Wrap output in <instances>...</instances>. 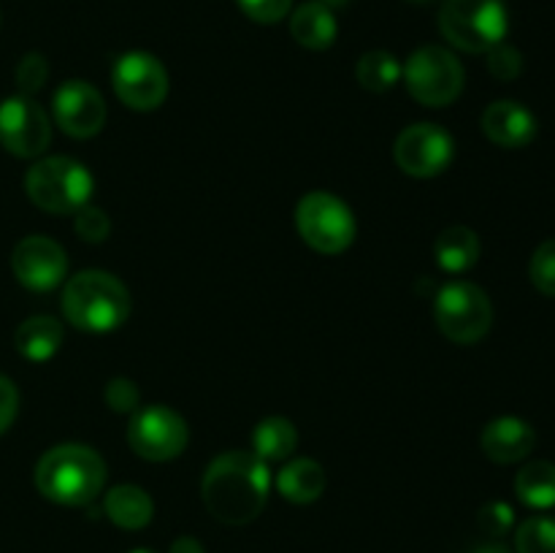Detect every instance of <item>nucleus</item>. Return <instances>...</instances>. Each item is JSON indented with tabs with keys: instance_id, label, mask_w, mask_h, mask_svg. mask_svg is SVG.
I'll list each match as a JSON object with an SVG mask.
<instances>
[{
	"instance_id": "obj_1",
	"label": "nucleus",
	"mask_w": 555,
	"mask_h": 553,
	"mask_svg": "<svg viewBox=\"0 0 555 553\" xmlns=\"http://www.w3.org/2000/svg\"><path fill=\"white\" fill-rule=\"evenodd\" d=\"M271 491V472L263 459L247 450L222 453L206 466L201 493L220 524L244 526L260 515Z\"/></svg>"
},
{
	"instance_id": "obj_2",
	"label": "nucleus",
	"mask_w": 555,
	"mask_h": 553,
	"mask_svg": "<svg viewBox=\"0 0 555 553\" xmlns=\"http://www.w3.org/2000/svg\"><path fill=\"white\" fill-rule=\"evenodd\" d=\"M106 483V464L87 445H57L36 464V488L54 504L85 507Z\"/></svg>"
},
{
	"instance_id": "obj_3",
	"label": "nucleus",
	"mask_w": 555,
	"mask_h": 553,
	"mask_svg": "<svg viewBox=\"0 0 555 553\" xmlns=\"http://www.w3.org/2000/svg\"><path fill=\"white\" fill-rule=\"evenodd\" d=\"M63 314L74 329L106 334L130 314V293L108 271H79L63 287Z\"/></svg>"
},
{
	"instance_id": "obj_4",
	"label": "nucleus",
	"mask_w": 555,
	"mask_h": 553,
	"mask_svg": "<svg viewBox=\"0 0 555 553\" xmlns=\"http://www.w3.org/2000/svg\"><path fill=\"white\" fill-rule=\"evenodd\" d=\"M92 188L95 182L85 163L65 155L43 157L36 166H30L25 177L30 201L49 215H76L90 204Z\"/></svg>"
},
{
	"instance_id": "obj_5",
	"label": "nucleus",
	"mask_w": 555,
	"mask_h": 553,
	"mask_svg": "<svg viewBox=\"0 0 555 553\" xmlns=\"http://www.w3.org/2000/svg\"><path fill=\"white\" fill-rule=\"evenodd\" d=\"M439 30L461 52L486 54L507 38V5L504 0H444Z\"/></svg>"
},
{
	"instance_id": "obj_6",
	"label": "nucleus",
	"mask_w": 555,
	"mask_h": 553,
	"mask_svg": "<svg viewBox=\"0 0 555 553\" xmlns=\"http://www.w3.org/2000/svg\"><path fill=\"white\" fill-rule=\"evenodd\" d=\"M296 228L304 242L323 255H339L356 239V215L334 193L314 190L296 206Z\"/></svg>"
},
{
	"instance_id": "obj_7",
	"label": "nucleus",
	"mask_w": 555,
	"mask_h": 553,
	"mask_svg": "<svg viewBox=\"0 0 555 553\" xmlns=\"http://www.w3.org/2000/svg\"><path fill=\"white\" fill-rule=\"evenodd\" d=\"M404 85L421 106H450L464 90V65L450 49L421 47L410 54L404 70Z\"/></svg>"
},
{
	"instance_id": "obj_8",
	"label": "nucleus",
	"mask_w": 555,
	"mask_h": 553,
	"mask_svg": "<svg viewBox=\"0 0 555 553\" xmlns=\"http://www.w3.org/2000/svg\"><path fill=\"white\" fill-rule=\"evenodd\" d=\"M434 314H437V323L442 329V334L450 342H459V345H475V342H480L491 331L493 323L491 298L475 282L464 280L448 282L439 291Z\"/></svg>"
},
{
	"instance_id": "obj_9",
	"label": "nucleus",
	"mask_w": 555,
	"mask_h": 553,
	"mask_svg": "<svg viewBox=\"0 0 555 553\" xmlns=\"http://www.w3.org/2000/svg\"><path fill=\"white\" fill-rule=\"evenodd\" d=\"M188 423L166 404H150L133 412L128 426V445L146 461H171L188 448Z\"/></svg>"
},
{
	"instance_id": "obj_10",
	"label": "nucleus",
	"mask_w": 555,
	"mask_h": 553,
	"mask_svg": "<svg viewBox=\"0 0 555 553\" xmlns=\"http://www.w3.org/2000/svg\"><path fill=\"white\" fill-rule=\"evenodd\" d=\"M112 85L119 101L135 112H152L168 95V70L150 52H128L114 63Z\"/></svg>"
},
{
	"instance_id": "obj_11",
	"label": "nucleus",
	"mask_w": 555,
	"mask_h": 553,
	"mask_svg": "<svg viewBox=\"0 0 555 553\" xmlns=\"http://www.w3.org/2000/svg\"><path fill=\"white\" fill-rule=\"evenodd\" d=\"M455 141L444 128L434 123H415L401 130L396 139L393 157L399 168L410 177L428 179L442 173L453 163Z\"/></svg>"
},
{
	"instance_id": "obj_12",
	"label": "nucleus",
	"mask_w": 555,
	"mask_h": 553,
	"mask_svg": "<svg viewBox=\"0 0 555 553\" xmlns=\"http://www.w3.org/2000/svg\"><path fill=\"white\" fill-rule=\"evenodd\" d=\"M52 141L47 112L30 95L5 98L0 103V144L16 157H38Z\"/></svg>"
},
{
	"instance_id": "obj_13",
	"label": "nucleus",
	"mask_w": 555,
	"mask_h": 553,
	"mask_svg": "<svg viewBox=\"0 0 555 553\" xmlns=\"http://www.w3.org/2000/svg\"><path fill=\"white\" fill-rule=\"evenodd\" d=\"M11 269H14V276L20 280V285H25L27 291L47 293L54 291L65 280L68 258H65V249L54 239L25 236L14 247Z\"/></svg>"
},
{
	"instance_id": "obj_14",
	"label": "nucleus",
	"mask_w": 555,
	"mask_h": 553,
	"mask_svg": "<svg viewBox=\"0 0 555 553\" xmlns=\"http://www.w3.org/2000/svg\"><path fill=\"white\" fill-rule=\"evenodd\" d=\"M54 123L74 139H90L101 133L106 123V103L101 92L81 79H68L54 90L52 98Z\"/></svg>"
},
{
	"instance_id": "obj_15",
	"label": "nucleus",
	"mask_w": 555,
	"mask_h": 553,
	"mask_svg": "<svg viewBox=\"0 0 555 553\" xmlns=\"http://www.w3.org/2000/svg\"><path fill=\"white\" fill-rule=\"evenodd\" d=\"M482 130L504 150L529 146L537 136V117L518 101H496L482 112Z\"/></svg>"
},
{
	"instance_id": "obj_16",
	"label": "nucleus",
	"mask_w": 555,
	"mask_h": 553,
	"mask_svg": "<svg viewBox=\"0 0 555 553\" xmlns=\"http://www.w3.org/2000/svg\"><path fill=\"white\" fill-rule=\"evenodd\" d=\"M537 434L526 421L513 415L496 417L482 432V450L496 464H515L534 450Z\"/></svg>"
},
{
	"instance_id": "obj_17",
	"label": "nucleus",
	"mask_w": 555,
	"mask_h": 553,
	"mask_svg": "<svg viewBox=\"0 0 555 553\" xmlns=\"http://www.w3.org/2000/svg\"><path fill=\"white\" fill-rule=\"evenodd\" d=\"M336 30H339V25H336L334 11L314 3V0L298 5L291 16L293 38H296L304 49H312V52L328 49L331 43L336 41Z\"/></svg>"
},
{
	"instance_id": "obj_18",
	"label": "nucleus",
	"mask_w": 555,
	"mask_h": 553,
	"mask_svg": "<svg viewBox=\"0 0 555 553\" xmlns=\"http://www.w3.org/2000/svg\"><path fill=\"white\" fill-rule=\"evenodd\" d=\"M103 510H106L108 520L119 529H144L155 515V504L152 497L139 486H117L106 493L103 499Z\"/></svg>"
},
{
	"instance_id": "obj_19",
	"label": "nucleus",
	"mask_w": 555,
	"mask_h": 553,
	"mask_svg": "<svg viewBox=\"0 0 555 553\" xmlns=\"http://www.w3.org/2000/svg\"><path fill=\"white\" fill-rule=\"evenodd\" d=\"M14 345L22 358H27V361L33 363H43L60 350V345H63V325L54 318H49V314L27 318L25 323L16 329Z\"/></svg>"
},
{
	"instance_id": "obj_20",
	"label": "nucleus",
	"mask_w": 555,
	"mask_h": 553,
	"mask_svg": "<svg viewBox=\"0 0 555 553\" xmlns=\"http://www.w3.org/2000/svg\"><path fill=\"white\" fill-rule=\"evenodd\" d=\"M276 488L282 497L293 504H309L323 497L325 491V472L318 461L296 459L282 466L276 475Z\"/></svg>"
},
{
	"instance_id": "obj_21",
	"label": "nucleus",
	"mask_w": 555,
	"mask_h": 553,
	"mask_svg": "<svg viewBox=\"0 0 555 553\" xmlns=\"http://www.w3.org/2000/svg\"><path fill=\"white\" fill-rule=\"evenodd\" d=\"M434 255H437V263L442 271L464 274L480 258V239H477L472 228L453 226L439 233L437 244H434Z\"/></svg>"
},
{
	"instance_id": "obj_22",
	"label": "nucleus",
	"mask_w": 555,
	"mask_h": 553,
	"mask_svg": "<svg viewBox=\"0 0 555 553\" xmlns=\"http://www.w3.org/2000/svg\"><path fill=\"white\" fill-rule=\"evenodd\" d=\"M298 448V428L293 426L287 417H266L255 426L253 432V453L258 459L269 461H285Z\"/></svg>"
},
{
	"instance_id": "obj_23",
	"label": "nucleus",
	"mask_w": 555,
	"mask_h": 553,
	"mask_svg": "<svg viewBox=\"0 0 555 553\" xmlns=\"http://www.w3.org/2000/svg\"><path fill=\"white\" fill-rule=\"evenodd\" d=\"M515 493L524 504L534 510L555 507V464L531 461L515 477Z\"/></svg>"
},
{
	"instance_id": "obj_24",
	"label": "nucleus",
	"mask_w": 555,
	"mask_h": 553,
	"mask_svg": "<svg viewBox=\"0 0 555 553\" xmlns=\"http://www.w3.org/2000/svg\"><path fill=\"white\" fill-rule=\"evenodd\" d=\"M401 63L396 60V54L385 52V49H374L366 52L356 65V76L361 81L363 90L369 92H388L393 90L401 81Z\"/></svg>"
},
{
	"instance_id": "obj_25",
	"label": "nucleus",
	"mask_w": 555,
	"mask_h": 553,
	"mask_svg": "<svg viewBox=\"0 0 555 553\" xmlns=\"http://www.w3.org/2000/svg\"><path fill=\"white\" fill-rule=\"evenodd\" d=\"M515 548L518 553H555V518L534 515L524 520L515 531Z\"/></svg>"
},
{
	"instance_id": "obj_26",
	"label": "nucleus",
	"mask_w": 555,
	"mask_h": 553,
	"mask_svg": "<svg viewBox=\"0 0 555 553\" xmlns=\"http://www.w3.org/2000/svg\"><path fill=\"white\" fill-rule=\"evenodd\" d=\"M529 276L537 291L545 293V296H555V239L542 242L537 253L531 255Z\"/></svg>"
},
{
	"instance_id": "obj_27",
	"label": "nucleus",
	"mask_w": 555,
	"mask_h": 553,
	"mask_svg": "<svg viewBox=\"0 0 555 553\" xmlns=\"http://www.w3.org/2000/svg\"><path fill=\"white\" fill-rule=\"evenodd\" d=\"M74 228L76 236L90 244H98L103 239H108V233H112V220H108V215L103 209H95V206L87 204L85 209L76 211Z\"/></svg>"
},
{
	"instance_id": "obj_28",
	"label": "nucleus",
	"mask_w": 555,
	"mask_h": 553,
	"mask_svg": "<svg viewBox=\"0 0 555 553\" xmlns=\"http://www.w3.org/2000/svg\"><path fill=\"white\" fill-rule=\"evenodd\" d=\"M486 54H488V70H491L499 81L518 79L520 70H524V54H520L515 47H509V43L502 41L499 47H493L491 52Z\"/></svg>"
},
{
	"instance_id": "obj_29",
	"label": "nucleus",
	"mask_w": 555,
	"mask_h": 553,
	"mask_svg": "<svg viewBox=\"0 0 555 553\" xmlns=\"http://www.w3.org/2000/svg\"><path fill=\"white\" fill-rule=\"evenodd\" d=\"M47 76H49L47 57L38 52L25 54V57L20 60V65H16V87L22 90V95H33V92L41 90Z\"/></svg>"
},
{
	"instance_id": "obj_30",
	"label": "nucleus",
	"mask_w": 555,
	"mask_h": 553,
	"mask_svg": "<svg viewBox=\"0 0 555 553\" xmlns=\"http://www.w3.org/2000/svg\"><path fill=\"white\" fill-rule=\"evenodd\" d=\"M103 399H106V404L112 407L114 412H135L139 410L141 390L133 380L114 377L112 383L106 385V390H103Z\"/></svg>"
},
{
	"instance_id": "obj_31",
	"label": "nucleus",
	"mask_w": 555,
	"mask_h": 553,
	"mask_svg": "<svg viewBox=\"0 0 555 553\" xmlns=\"http://www.w3.org/2000/svg\"><path fill=\"white\" fill-rule=\"evenodd\" d=\"M236 3L249 20L260 22V25H274L282 16L291 14L293 0H236Z\"/></svg>"
},
{
	"instance_id": "obj_32",
	"label": "nucleus",
	"mask_w": 555,
	"mask_h": 553,
	"mask_svg": "<svg viewBox=\"0 0 555 553\" xmlns=\"http://www.w3.org/2000/svg\"><path fill=\"white\" fill-rule=\"evenodd\" d=\"M480 529L491 537H504L515 524V513L507 502H488L477 515Z\"/></svg>"
},
{
	"instance_id": "obj_33",
	"label": "nucleus",
	"mask_w": 555,
	"mask_h": 553,
	"mask_svg": "<svg viewBox=\"0 0 555 553\" xmlns=\"http://www.w3.org/2000/svg\"><path fill=\"white\" fill-rule=\"evenodd\" d=\"M16 410H20V394H16V385L9 377L0 374V434L14 423Z\"/></svg>"
},
{
	"instance_id": "obj_34",
	"label": "nucleus",
	"mask_w": 555,
	"mask_h": 553,
	"mask_svg": "<svg viewBox=\"0 0 555 553\" xmlns=\"http://www.w3.org/2000/svg\"><path fill=\"white\" fill-rule=\"evenodd\" d=\"M168 553H204V545H201L195 537H177L171 542V551Z\"/></svg>"
},
{
	"instance_id": "obj_35",
	"label": "nucleus",
	"mask_w": 555,
	"mask_h": 553,
	"mask_svg": "<svg viewBox=\"0 0 555 553\" xmlns=\"http://www.w3.org/2000/svg\"><path fill=\"white\" fill-rule=\"evenodd\" d=\"M475 553H513L507 545H502V542H488V545H480Z\"/></svg>"
},
{
	"instance_id": "obj_36",
	"label": "nucleus",
	"mask_w": 555,
	"mask_h": 553,
	"mask_svg": "<svg viewBox=\"0 0 555 553\" xmlns=\"http://www.w3.org/2000/svg\"><path fill=\"white\" fill-rule=\"evenodd\" d=\"M314 3H320V5H325V9H341V5H347L350 3V0H314Z\"/></svg>"
},
{
	"instance_id": "obj_37",
	"label": "nucleus",
	"mask_w": 555,
	"mask_h": 553,
	"mask_svg": "<svg viewBox=\"0 0 555 553\" xmlns=\"http://www.w3.org/2000/svg\"><path fill=\"white\" fill-rule=\"evenodd\" d=\"M133 553H155V551H146V548H139V551H133Z\"/></svg>"
},
{
	"instance_id": "obj_38",
	"label": "nucleus",
	"mask_w": 555,
	"mask_h": 553,
	"mask_svg": "<svg viewBox=\"0 0 555 553\" xmlns=\"http://www.w3.org/2000/svg\"><path fill=\"white\" fill-rule=\"evenodd\" d=\"M410 3H428V0H410Z\"/></svg>"
}]
</instances>
